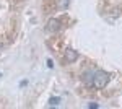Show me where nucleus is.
I'll list each match as a JSON object with an SVG mask.
<instances>
[{"instance_id": "1", "label": "nucleus", "mask_w": 122, "mask_h": 109, "mask_svg": "<svg viewBox=\"0 0 122 109\" xmlns=\"http://www.w3.org/2000/svg\"><path fill=\"white\" fill-rule=\"evenodd\" d=\"M109 78H111V75L107 72H104V70H96L93 73V82H91V86L94 88H104L107 83H109Z\"/></svg>"}, {"instance_id": "2", "label": "nucleus", "mask_w": 122, "mask_h": 109, "mask_svg": "<svg viewBox=\"0 0 122 109\" xmlns=\"http://www.w3.org/2000/svg\"><path fill=\"white\" fill-rule=\"evenodd\" d=\"M59 29H60V21L57 18H51L47 21V26H46L47 33H57Z\"/></svg>"}, {"instance_id": "3", "label": "nucleus", "mask_w": 122, "mask_h": 109, "mask_svg": "<svg viewBox=\"0 0 122 109\" xmlns=\"http://www.w3.org/2000/svg\"><path fill=\"white\" fill-rule=\"evenodd\" d=\"M76 59H78V52H76V51H73V49H67L65 51V62L73 64Z\"/></svg>"}, {"instance_id": "4", "label": "nucleus", "mask_w": 122, "mask_h": 109, "mask_svg": "<svg viewBox=\"0 0 122 109\" xmlns=\"http://www.w3.org/2000/svg\"><path fill=\"white\" fill-rule=\"evenodd\" d=\"M93 73L94 72H86V73H83V82L86 83V85H90V86H91V82H93Z\"/></svg>"}, {"instance_id": "5", "label": "nucleus", "mask_w": 122, "mask_h": 109, "mask_svg": "<svg viewBox=\"0 0 122 109\" xmlns=\"http://www.w3.org/2000/svg\"><path fill=\"white\" fill-rule=\"evenodd\" d=\"M57 7L60 10H65L68 7V0H57Z\"/></svg>"}, {"instance_id": "6", "label": "nucleus", "mask_w": 122, "mask_h": 109, "mask_svg": "<svg viewBox=\"0 0 122 109\" xmlns=\"http://www.w3.org/2000/svg\"><path fill=\"white\" fill-rule=\"evenodd\" d=\"M59 103H60V98H51V101H49L51 106H57Z\"/></svg>"}, {"instance_id": "7", "label": "nucleus", "mask_w": 122, "mask_h": 109, "mask_svg": "<svg viewBox=\"0 0 122 109\" xmlns=\"http://www.w3.org/2000/svg\"><path fill=\"white\" fill-rule=\"evenodd\" d=\"M47 67H51V68H52V67H54V62H52V60H51V59H49V60H47Z\"/></svg>"}, {"instance_id": "8", "label": "nucleus", "mask_w": 122, "mask_h": 109, "mask_svg": "<svg viewBox=\"0 0 122 109\" xmlns=\"http://www.w3.org/2000/svg\"><path fill=\"white\" fill-rule=\"evenodd\" d=\"M88 108H93V109H96V108H98V104H94V103L91 104V103H90V104H88Z\"/></svg>"}, {"instance_id": "9", "label": "nucleus", "mask_w": 122, "mask_h": 109, "mask_svg": "<svg viewBox=\"0 0 122 109\" xmlns=\"http://www.w3.org/2000/svg\"><path fill=\"white\" fill-rule=\"evenodd\" d=\"M2 47H3V42H0V49H2Z\"/></svg>"}, {"instance_id": "10", "label": "nucleus", "mask_w": 122, "mask_h": 109, "mask_svg": "<svg viewBox=\"0 0 122 109\" xmlns=\"http://www.w3.org/2000/svg\"><path fill=\"white\" fill-rule=\"evenodd\" d=\"M0 77H2V73H0Z\"/></svg>"}]
</instances>
